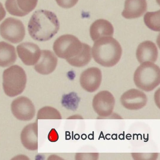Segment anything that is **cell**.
<instances>
[{
  "instance_id": "cell-1",
  "label": "cell",
  "mask_w": 160,
  "mask_h": 160,
  "mask_svg": "<svg viewBox=\"0 0 160 160\" xmlns=\"http://www.w3.org/2000/svg\"><path fill=\"white\" fill-rule=\"evenodd\" d=\"M60 23L53 12L43 9L35 11L28 24L29 33L33 39L45 41L52 38L58 32Z\"/></svg>"
},
{
  "instance_id": "cell-2",
  "label": "cell",
  "mask_w": 160,
  "mask_h": 160,
  "mask_svg": "<svg viewBox=\"0 0 160 160\" xmlns=\"http://www.w3.org/2000/svg\"><path fill=\"white\" fill-rule=\"evenodd\" d=\"M53 48L58 57L77 67L86 59L89 46L81 42L75 36L67 34L58 37L54 42Z\"/></svg>"
},
{
  "instance_id": "cell-3",
  "label": "cell",
  "mask_w": 160,
  "mask_h": 160,
  "mask_svg": "<svg viewBox=\"0 0 160 160\" xmlns=\"http://www.w3.org/2000/svg\"><path fill=\"white\" fill-rule=\"evenodd\" d=\"M122 50L119 42L112 37H102L95 42L92 54L95 61L102 66L112 67L121 57Z\"/></svg>"
},
{
  "instance_id": "cell-4",
  "label": "cell",
  "mask_w": 160,
  "mask_h": 160,
  "mask_svg": "<svg viewBox=\"0 0 160 160\" xmlns=\"http://www.w3.org/2000/svg\"><path fill=\"white\" fill-rule=\"evenodd\" d=\"M133 80L140 89L147 92L152 91L160 84V68L152 62H143L135 70Z\"/></svg>"
},
{
  "instance_id": "cell-5",
  "label": "cell",
  "mask_w": 160,
  "mask_h": 160,
  "mask_svg": "<svg viewBox=\"0 0 160 160\" xmlns=\"http://www.w3.org/2000/svg\"><path fill=\"white\" fill-rule=\"evenodd\" d=\"M2 77L3 90L8 96H16L24 90L27 82V76L20 66L15 65L5 70Z\"/></svg>"
},
{
  "instance_id": "cell-6",
  "label": "cell",
  "mask_w": 160,
  "mask_h": 160,
  "mask_svg": "<svg viewBox=\"0 0 160 160\" xmlns=\"http://www.w3.org/2000/svg\"><path fill=\"white\" fill-rule=\"evenodd\" d=\"M0 34L6 40L13 43H17L21 42L24 38L25 27L20 20L9 17L0 24Z\"/></svg>"
},
{
  "instance_id": "cell-7",
  "label": "cell",
  "mask_w": 160,
  "mask_h": 160,
  "mask_svg": "<svg viewBox=\"0 0 160 160\" xmlns=\"http://www.w3.org/2000/svg\"><path fill=\"white\" fill-rule=\"evenodd\" d=\"M11 108L13 115L20 120H30L35 115V107L32 101L26 97L20 96L15 99Z\"/></svg>"
},
{
  "instance_id": "cell-8",
  "label": "cell",
  "mask_w": 160,
  "mask_h": 160,
  "mask_svg": "<svg viewBox=\"0 0 160 160\" xmlns=\"http://www.w3.org/2000/svg\"><path fill=\"white\" fill-rule=\"evenodd\" d=\"M102 74L98 68L92 67L83 72L81 74L80 82L82 88L90 92L97 90L102 82Z\"/></svg>"
},
{
  "instance_id": "cell-9",
  "label": "cell",
  "mask_w": 160,
  "mask_h": 160,
  "mask_svg": "<svg viewBox=\"0 0 160 160\" xmlns=\"http://www.w3.org/2000/svg\"><path fill=\"white\" fill-rule=\"evenodd\" d=\"M17 50L19 58L23 63L28 66L33 65L38 61L41 51L37 44L26 42L19 44Z\"/></svg>"
},
{
  "instance_id": "cell-10",
  "label": "cell",
  "mask_w": 160,
  "mask_h": 160,
  "mask_svg": "<svg viewBox=\"0 0 160 160\" xmlns=\"http://www.w3.org/2000/svg\"><path fill=\"white\" fill-rule=\"evenodd\" d=\"M38 0H6L5 6L7 11L12 15L23 17L36 7Z\"/></svg>"
},
{
  "instance_id": "cell-11",
  "label": "cell",
  "mask_w": 160,
  "mask_h": 160,
  "mask_svg": "<svg viewBox=\"0 0 160 160\" xmlns=\"http://www.w3.org/2000/svg\"><path fill=\"white\" fill-rule=\"evenodd\" d=\"M57 63V58L52 52L47 50H42L40 57L35 64L34 69L40 74L47 75L54 70Z\"/></svg>"
},
{
  "instance_id": "cell-12",
  "label": "cell",
  "mask_w": 160,
  "mask_h": 160,
  "mask_svg": "<svg viewBox=\"0 0 160 160\" xmlns=\"http://www.w3.org/2000/svg\"><path fill=\"white\" fill-rule=\"evenodd\" d=\"M21 142L27 149L31 151L38 149V122H35L26 125L21 134Z\"/></svg>"
},
{
  "instance_id": "cell-13",
  "label": "cell",
  "mask_w": 160,
  "mask_h": 160,
  "mask_svg": "<svg viewBox=\"0 0 160 160\" xmlns=\"http://www.w3.org/2000/svg\"><path fill=\"white\" fill-rule=\"evenodd\" d=\"M158 55V49L156 44L149 40L141 43L136 51L137 58L140 63L147 62L154 63L157 61Z\"/></svg>"
},
{
  "instance_id": "cell-14",
  "label": "cell",
  "mask_w": 160,
  "mask_h": 160,
  "mask_svg": "<svg viewBox=\"0 0 160 160\" xmlns=\"http://www.w3.org/2000/svg\"><path fill=\"white\" fill-rule=\"evenodd\" d=\"M113 33L114 28L112 24L103 19L95 21L90 28V36L94 42L102 37H112Z\"/></svg>"
},
{
  "instance_id": "cell-15",
  "label": "cell",
  "mask_w": 160,
  "mask_h": 160,
  "mask_svg": "<svg viewBox=\"0 0 160 160\" xmlns=\"http://www.w3.org/2000/svg\"><path fill=\"white\" fill-rule=\"evenodd\" d=\"M147 6L146 0H126L122 15L126 19L139 18L146 11Z\"/></svg>"
},
{
  "instance_id": "cell-16",
  "label": "cell",
  "mask_w": 160,
  "mask_h": 160,
  "mask_svg": "<svg viewBox=\"0 0 160 160\" xmlns=\"http://www.w3.org/2000/svg\"><path fill=\"white\" fill-rule=\"evenodd\" d=\"M17 56L14 46L4 41L0 42V66L8 67L14 63Z\"/></svg>"
},
{
  "instance_id": "cell-17",
  "label": "cell",
  "mask_w": 160,
  "mask_h": 160,
  "mask_svg": "<svg viewBox=\"0 0 160 160\" xmlns=\"http://www.w3.org/2000/svg\"><path fill=\"white\" fill-rule=\"evenodd\" d=\"M37 118L38 119H61V115L56 108L46 106L41 108L38 111Z\"/></svg>"
},
{
  "instance_id": "cell-18",
  "label": "cell",
  "mask_w": 160,
  "mask_h": 160,
  "mask_svg": "<svg viewBox=\"0 0 160 160\" xmlns=\"http://www.w3.org/2000/svg\"><path fill=\"white\" fill-rule=\"evenodd\" d=\"M144 21L146 26L155 31H160V11L148 12L144 15Z\"/></svg>"
},
{
  "instance_id": "cell-19",
  "label": "cell",
  "mask_w": 160,
  "mask_h": 160,
  "mask_svg": "<svg viewBox=\"0 0 160 160\" xmlns=\"http://www.w3.org/2000/svg\"><path fill=\"white\" fill-rule=\"evenodd\" d=\"M60 7L65 8H72L75 5L78 0H55Z\"/></svg>"
},
{
  "instance_id": "cell-20",
  "label": "cell",
  "mask_w": 160,
  "mask_h": 160,
  "mask_svg": "<svg viewBox=\"0 0 160 160\" xmlns=\"http://www.w3.org/2000/svg\"><path fill=\"white\" fill-rule=\"evenodd\" d=\"M58 135L57 131L55 129L52 128L49 132L48 135V140L51 142H55L58 140Z\"/></svg>"
},
{
  "instance_id": "cell-21",
  "label": "cell",
  "mask_w": 160,
  "mask_h": 160,
  "mask_svg": "<svg viewBox=\"0 0 160 160\" xmlns=\"http://www.w3.org/2000/svg\"><path fill=\"white\" fill-rule=\"evenodd\" d=\"M6 12L2 3L0 2V22L6 16Z\"/></svg>"
},
{
  "instance_id": "cell-22",
  "label": "cell",
  "mask_w": 160,
  "mask_h": 160,
  "mask_svg": "<svg viewBox=\"0 0 160 160\" xmlns=\"http://www.w3.org/2000/svg\"><path fill=\"white\" fill-rule=\"evenodd\" d=\"M67 119H82V117L79 115H74L68 117Z\"/></svg>"
},
{
  "instance_id": "cell-23",
  "label": "cell",
  "mask_w": 160,
  "mask_h": 160,
  "mask_svg": "<svg viewBox=\"0 0 160 160\" xmlns=\"http://www.w3.org/2000/svg\"><path fill=\"white\" fill-rule=\"evenodd\" d=\"M148 136H149V135H148V134H147V138H145V134H143V139H144V140H144V142H147L148 141V139H149V138H148Z\"/></svg>"
},
{
  "instance_id": "cell-24",
  "label": "cell",
  "mask_w": 160,
  "mask_h": 160,
  "mask_svg": "<svg viewBox=\"0 0 160 160\" xmlns=\"http://www.w3.org/2000/svg\"><path fill=\"white\" fill-rule=\"evenodd\" d=\"M100 138H103L104 140H105V138L103 134V133L102 131H101L98 139L99 140Z\"/></svg>"
},
{
  "instance_id": "cell-25",
  "label": "cell",
  "mask_w": 160,
  "mask_h": 160,
  "mask_svg": "<svg viewBox=\"0 0 160 160\" xmlns=\"http://www.w3.org/2000/svg\"><path fill=\"white\" fill-rule=\"evenodd\" d=\"M134 134L137 136V140H138V135H140L141 136V140L142 139V136L141 134L140 133H139L138 134H137L136 133Z\"/></svg>"
},
{
  "instance_id": "cell-26",
  "label": "cell",
  "mask_w": 160,
  "mask_h": 160,
  "mask_svg": "<svg viewBox=\"0 0 160 160\" xmlns=\"http://www.w3.org/2000/svg\"><path fill=\"white\" fill-rule=\"evenodd\" d=\"M124 134H125L124 131H123V134L122 135V136H123V137H122L123 140H124V138H125V137H124Z\"/></svg>"
},
{
  "instance_id": "cell-27",
  "label": "cell",
  "mask_w": 160,
  "mask_h": 160,
  "mask_svg": "<svg viewBox=\"0 0 160 160\" xmlns=\"http://www.w3.org/2000/svg\"><path fill=\"white\" fill-rule=\"evenodd\" d=\"M132 137V136H128V135H126V138H130V137Z\"/></svg>"
},
{
  "instance_id": "cell-28",
  "label": "cell",
  "mask_w": 160,
  "mask_h": 160,
  "mask_svg": "<svg viewBox=\"0 0 160 160\" xmlns=\"http://www.w3.org/2000/svg\"><path fill=\"white\" fill-rule=\"evenodd\" d=\"M135 135L134 134H133V140H134V136Z\"/></svg>"
}]
</instances>
